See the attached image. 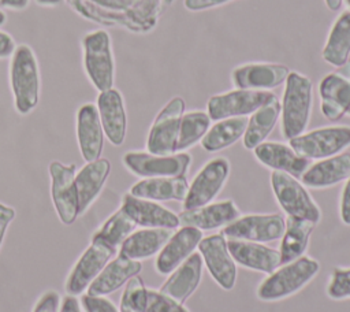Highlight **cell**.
I'll use <instances>...</instances> for the list:
<instances>
[{"label": "cell", "mask_w": 350, "mask_h": 312, "mask_svg": "<svg viewBox=\"0 0 350 312\" xmlns=\"http://www.w3.org/2000/svg\"><path fill=\"white\" fill-rule=\"evenodd\" d=\"M8 82L18 114L27 115L38 104L41 75L37 56L27 44L16 45L10 57Z\"/></svg>", "instance_id": "obj_1"}, {"label": "cell", "mask_w": 350, "mask_h": 312, "mask_svg": "<svg viewBox=\"0 0 350 312\" xmlns=\"http://www.w3.org/2000/svg\"><path fill=\"white\" fill-rule=\"evenodd\" d=\"M312 105V81L298 71H290L284 82L283 97L280 101V127L283 138L291 140L305 133L310 120Z\"/></svg>", "instance_id": "obj_2"}, {"label": "cell", "mask_w": 350, "mask_h": 312, "mask_svg": "<svg viewBox=\"0 0 350 312\" xmlns=\"http://www.w3.org/2000/svg\"><path fill=\"white\" fill-rule=\"evenodd\" d=\"M320 271V263L309 256H301L279 265L257 287V297L265 302L288 298L310 283Z\"/></svg>", "instance_id": "obj_3"}, {"label": "cell", "mask_w": 350, "mask_h": 312, "mask_svg": "<svg viewBox=\"0 0 350 312\" xmlns=\"http://www.w3.org/2000/svg\"><path fill=\"white\" fill-rule=\"evenodd\" d=\"M82 66L90 83L98 90L113 88L115 57L108 31L98 29L86 33L81 41Z\"/></svg>", "instance_id": "obj_4"}, {"label": "cell", "mask_w": 350, "mask_h": 312, "mask_svg": "<svg viewBox=\"0 0 350 312\" xmlns=\"http://www.w3.org/2000/svg\"><path fill=\"white\" fill-rule=\"evenodd\" d=\"M269 181L275 200L287 216L306 219L314 224L320 222V207L298 178L283 171H272Z\"/></svg>", "instance_id": "obj_5"}, {"label": "cell", "mask_w": 350, "mask_h": 312, "mask_svg": "<svg viewBox=\"0 0 350 312\" xmlns=\"http://www.w3.org/2000/svg\"><path fill=\"white\" fill-rule=\"evenodd\" d=\"M288 145L305 159H327L350 146V126L338 125L313 129L288 140Z\"/></svg>", "instance_id": "obj_6"}, {"label": "cell", "mask_w": 350, "mask_h": 312, "mask_svg": "<svg viewBox=\"0 0 350 312\" xmlns=\"http://www.w3.org/2000/svg\"><path fill=\"white\" fill-rule=\"evenodd\" d=\"M122 161L131 174L139 178L182 177L186 175L191 164V155L187 152L154 155L142 151H129L123 155Z\"/></svg>", "instance_id": "obj_7"}, {"label": "cell", "mask_w": 350, "mask_h": 312, "mask_svg": "<svg viewBox=\"0 0 350 312\" xmlns=\"http://www.w3.org/2000/svg\"><path fill=\"white\" fill-rule=\"evenodd\" d=\"M231 171L227 157L217 156L208 160L189 183V190L182 201L183 209H194L206 205L219 196Z\"/></svg>", "instance_id": "obj_8"}, {"label": "cell", "mask_w": 350, "mask_h": 312, "mask_svg": "<svg viewBox=\"0 0 350 312\" xmlns=\"http://www.w3.org/2000/svg\"><path fill=\"white\" fill-rule=\"evenodd\" d=\"M186 109L182 97H172L156 115L146 138V149L154 155L176 153L180 120Z\"/></svg>", "instance_id": "obj_9"}, {"label": "cell", "mask_w": 350, "mask_h": 312, "mask_svg": "<svg viewBox=\"0 0 350 312\" xmlns=\"http://www.w3.org/2000/svg\"><path fill=\"white\" fill-rule=\"evenodd\" d=\"M284 227L286 218L280 213H249L224 226L220 234L227 239L265 244L280 239Z\"/></svg>", "instance_id": "obj_10"}, {"label": "cell", "mask_w": 350, "mask_h": 312, "mask_svg": "<svg viewBox=\"0 0 350 312\" xmlns=\"http://www.w3.org/2000/svg\"><path fill=\"white\" fill-rule=\"evenodd\" d=\"M275 93L271 90H250L235 88L228 92L217 93L209 97L206 103V112L212 120L226 118L247 116L257 108L269 101Z\"/></svg>", "instance_id": "obj_11"}, {"label": "cell", "mask_w": 350, "mask_h": 312, "mask_svg": "<svg viewBox=\"0 0 350 312\" xmlns=\"http://www.w3.org/2000/svg\"><path fill=\"white\" fill-rule=\"evenodd\" d=\"M75 170V164H63L57 160H53L49 164L51 197L63 224H72L79 216Z\"/></svg>", "instance_id": "obj_12"}, {"label": "cell", "mask_w": 350, "mask_h": 312, "mask_svg": "<svg viewBox=\"0 0 350 312\" xmlns=\"http://www.w3.org/2000/svg\"><path fill=\"white\" fill-rule=\"evenodd\" d=\"M197 249L216 285L223 290H232L237 282L238 268L228 250L227 238L220 233L202 237Z\"/></svg>", "instance_id": "obj_13"}, {"label": "cell", "mask_w": 350, "mask_h": 312, "mask_svg": "<svg viewBox=\"0 0 350 312\" xmlns=\"http://www.w3.org/2000/svg\"><path fill=\"white\" fill-rule=\"evenodd\" d=\"M320 111L329 122L350 116V59L336 71L328 73L319 82Z\"/></svg>", "instance_id": "obj_14"}, {"label": "cell", "mask_w": 350, "mask_h": 312, "mask_svg": "<svg viewBox=\"0 0 350 312\" xmlns=\"http://www.w3.org/2000/svg\"><path fill=\"white\" fill-rule=\"evenodd\" d=\"M116 253V249L107 242L92 237V244L78 259L72 267L67 282L66 291L71 296L83 293L93 282V279L101 272L109 259Z\"/></svg>", "instance_id": "obj_15"}, {"label": "cell", "mask_w": 350, "mask_h": 312, "mask_svg": "<svg viewBox=\"0 0 350 312\" xmlns=\"http://www.w3.org/2000/svg\"><path fill=\"white\" fill-rule=\"evenodd\" d=\"M288 73V67L280 63L250 62L231 71V82L239 89L271 90L284 83Z\"/></svg>", "instance_id": "obj_16"}, {"label": "cell", "mask_w": 350, "mask_h": 312, "mask_svg": "<svg viewBox=\"0 0 350 312\" xmlns=\"http://www.w3.org/2000/svg\"><path fill=\"white\" fill-rule=\"evenodd\" d=\"M120 208L131 218L135 226L142 229H176L179 223V216L159 204L157 201L135 197L126 193L122 198Z\"/></svg>", "instance_id": "obj_17"}, {"label": "cell", "mask_w": 350, "mask_h": 312, "mask_svg": "<svg viewBox=\"0 0 350 312\" xmlns=\"http://www.w3.org/2000/svg\"><path fill=\"white\" fill-rule=\"evenodd\" d=\"M202 231L193 226H182L172 233L170 239L157 253L154 268L160 275H170L198 248Z\"/></svg>", "instance_id": "obj_18"}, {"label": "cell", "mask_w": 350, "mask_h": 312, "mask_svg": "<svg viewBox=\"0 0 350 312\" xmlns=\"http://www.w3.org/2000/svg\"><path fill=\"white\" fill-rule=\"evenodd\" d=\"M96 107L104 135L112 145L120 146L127 131V115L122 93L116 88L98 92Z\"/></svg>", "instance_id": "obj_19"}, {"label": "cell", "mask_w": 350, "mask_h": 312, "mask_svg": "<svg viewBox=\"0 0 350 312\" xmlns=\"http://www.w3.org/2000/svg\"><path fill=\"white\" fill-rule=\"evenodd\" d=\"M75 130L81 156L85 161L101 157L104 148V130L96 104L85 103L77 111Z\"/></svg>", "instance_id": "obj_20"}, {"label": "cell", "mask_w": 350, "mask_h": 312, "mask_svg": "<svg viewBox=\"0 0 350 312\" xmlns=\"http://www.w3.org/2000/svg\"><path fill=\"white\" fill-rule=\"evenodd\" d=\"M253 155L264 167L287 172L295 178H301L310 166V160L299 156L288 144L276 141H264L253 149Z\"/></svg>", "instance_id": "obj_21"}, {"label": "cell", "mask_w": 350, "mask_h": 312, "mask_svg": "<svg viewBox=\"0 0 350 312\" xmlns=\"http://www.w3.org/2000/svg\"><path fill=\"white\" fill-rule=\"evenodd\" d=\"M228 250L237 264L252 271L272 274L280 265L279 249L261 242L242 239H227Z\"/></svg>", "instance_id": "obj_22"}, {"label": "cell", "mask_w": 350, "mask_h": 312, "mask_svg": "<svg viewBox=\"0 0 350 312\" xmlns=\"http://www.w3.org/2000/svg\"><path fill=\"white\" fill-rule=\"evenodd\" d=\"M178 216L182 226H193L201 231H208L234 222L239 216V209L232 200H223L194 209H182Z\"/></svg>", "instance_id": "obj_23"}, {"label": "cell", "mask_w": 350, "mask_h": 312, "mask_svg": "<svg viewBox=\"0 0 350 312\" xmlns=\"http://www.w3.org/2000/svg\"><path fill=\"white\" fill-rule=\"evenodd\" d=\"M349 177L350 153L342 152L310 164L302 174L301 182L310 189H327L346 181Z\"/></svg>", "instance_id": "obj_24"}, {"label": "cell", "mask_w": 350, "mask_h": 312, "mask_svg": "<svg viewBox=\"0 0 350 312\" xmlns=\"http://www.w3.org/2000/svg\"><path fill=\"white\" fill-rule=\"evenodd\" d=\"M201 279L202 257L200 253L194 252L170 274L159 290L185 304V301L197 290Z\"/></svg>", "instance_id": "obj_25"}, {"label": "cell", "mask_w": 350, "mask_h": 312, "mask_svg": "<svg viewBox=\"0 0 350 312\" xmlns=\"http://www.w3.org/2000/svg\"><path fill=\"white\" fill-rule=\"evenodd\" d=\"M142 270V264L138 260H131L124 256H118L108 261L101 272L93 279L88 287L90 296H107L113 293L120 286L127 283L129 279L138 275Z\"/></svg>", "instance_id": "obj_26"}, {"label": "cell", "mask_w": 350, "mask_h": 312, "mask_svg": "<svg viewBox=\"0 0 350 312\" xmlns=\"http://www.w3.org/2000/svg\"><path fill=\"white\" fill-rule=\"evenodd\" d=\"M111 171L108 159L100 157L93 161H86L85 166L75 174V186L78 193L79 215L83 213L101 193L105 181Z\"/></svg>", "instance_id": "obj_27"}, {"label": "cell", "mask_w": 350, "mask_h": 312, "mask_svg": "<svg viewBox=\"0 0 350 312\" xmlns=\"http://www.w3.org/2000/svg\"><path fill=\"white\" fill-rule=\"evenodd\" d=\"M189 190L186 175L142 178L130 187V194L152 201H183Z\"/></svg>", "instance_id": "obj_28"}, {"label": "cell", "mask_w": 350, "mask_h": 312, "mask_svg": "<svg viewBox=\"0 0 350 312\" xmlns=\"http://www.w3.org/2000/svg\"><path fill=\"white\" fill-rule=\"evenodd\" d=\"M171 235V229H141L133 231L119 246V255L138 261L149 259L161 250Z\"/></svg>", "instance_id": "obj_29"}, {"label": "cell", "mask_w": 350, "mask_h": 312, "mask_svg": "<svg viewBox=\"0 0 350 312\" xmlns=\"http://www.w3.org/2000/svg\"><path fill=\"white\" fill-rule=\"evenodd\" d=\"M280 116V101L275 94L269 101L257 108L250 118L242 137V144L246 149L253 151L257 145L262 144L275 129Z\"/></svg>", "instance_id": "obj_30"}, {"label": "cell", "mask_w": 350, "mask_h": 312, "mask_svg": "<svg viewBox=\"0 0 350 312\" xmlns=\"http://www.w3.org/2000/svg\"><path fill=\"white\" fill-rule=\"evenodd\" d=\"M325 63L339 68L350 57V10L342 11L332 23L321 51Z\"/></svg>", "instance_id": "obj_31"}, {"label": "cell", "mask_w": 350, "mask_h": 312, "mask_svg": "<svg viewBox=\"0 0 350 312\" xmlns=\"http://www.w3.org/2000/svg\"><path fill=\"white\" fill-rule=\"evenodd\" d=\"M314 226L316 224L313 222L306 219L293 216L286 218V227L279 246L280 265L304 256Z\"/></svg>", "instance_id": "obj_32"}, {"label": "cell", "mask_w": 350, "mask_h": 312, "mask_svg": "<svg viewBox=\"0 0 350 312\" xmlns=\"http://www.w3.org/2000/svg\"><path fill=\"white\" fill-rule=\"evenodd\" d=\"M246 126L247 116H235L216 120V123L209 127L201 140V146L204 151L211 153L223 151L243 137Z\"/></svg>", "instance_id": "obj_33"}, {"label": "cell", "mask_w": 350, "mask_h": 312, "mask_svg": "<svg viewBox=\"0 0 350 312\" xmlns=\"http://www.w3.org/2000/svg\"><path fill=\"white\" fill-rule=\"evenodd\" d=\"M212 119L206 111L194 109L185 112L180 120L179 137L176 144V152H185L189 148L194 146L197 142H201L204 135L211 127Z\"/></svg>", "instance_id": "obj_34"}, {"label": "cell", "mask_w": 350, "mask_h": 312, "mask_svg": "<svg viewBox=\"0 0 350 312\" xmlns=\"http://www.w3.org/2000/svg\"><path fill=\"white\" fill-rule=\"evenodd\" d=\"M134 229L135 223L122 208H119L103 223L100 230H97L93 237L118 249L122 242L134 231Z\"/></svg>", "instance_id": "obj_35"}, {"label": "cell", "mask_w": 350, "mask_h": 312, "mask_svg": "<svg viewBox=\"0 0 350 312\" xmlns=\"http://www.w3.org/2000/svg\"><path fill=\"white\" fill-rule=\"evenodd\" d=\"M148 289L141 276L135 275L127 281L120 298L119 312H145Z\"/></svg>", "instance_id": "obj_36"}, {"label": "cell", "mask_w": 350, "mask_h": 312, "mask_svg": "<svg viewBox=\"0 0 350 312\" xmlns=\"http://www.w3.org/2000/svg\"><path fill=\"white\" fill-rule=\"evenodd\" d=\"M325 291L331 300L350 298V267H335L329 275Z\"/></svg>", "instance_id": "obj_37"}, {"label": "cell", "mask_w": 350, "mask_h": 312, "mask_svg": "<svg viewBox=\"0 0 350 312\" xmlns=\"http://www.w3.org/2000/svg\"><path fill=\"white\" fill-rule=\"evenodd\" d=\"M145 312H190L182 302L161 293L160 290L148 289Z\"/></svg>", "instance_id": "obj_38"}, {"label": "cell", "mask_w": 350, "mask_h": 312, "mask_svg": "<svg viewBox=\"0 0 350 312\" xmlns=\"http://www.w3.org/2000/svg\"><path fill=\"white\" fill-rule=\"evenodd\" d=\"M79 304L83 312H119L115 304L104 296H90L86 293L81 297Z\"/></svg>", "instance_id": "obj_39"}, {"label": "cell", "mask_w": 350, "mask_h": 312, "mask_svg": "<svg viewBox=\"0 0 350 312\" xmlns=\"http://www.w3.org/2000/svg\"><path fill=\"white\" fill-rule=\"evenodd\" d=\"M60 296L56 290H48L40 296L33 312H59Z\"/></svg>", "instance_id": "obj_40"}, {"label": "cell", "mask_w": 350, "mask_h": 312, "mask_svg": "<svg viewBox=\"0 0 350 312\" xmlns=\"http://www.w3.org/2000/svg\"><path fill=\"white\" fill-rule=\"evenodd\" d=\"M339 216L342 223H345L346 226H350V177L346 179V183L340 193Z\"/></svg>", "instance_id": "obj_41"}, {"label": "cell", "mask_w": 350, "mask_h": 312, "mask_svg": "<svg viewBox=\"0 0 350 312\" xmlns=\"http://www.w3.org/2000/svg\"><path fill=\"white\" fill-rule=\"evenodd\" d=\"M230 1H232V0H183V5L187 11L198 12V11H205V10L220 7Z\"/></svg>", "instance_id": "obj_42"}, {"label": "cell", "mask_w": 350, "mask_h": 312, "mask_svg": "<svg viewBox=\"0 0 350 312\" xmlns=\"http://www.w3.org/2000/svg\"><path fill=\"white\" fill-rule=\"evenodd\" d=\"M15 218V209L12 207H8L3 203H0V246L3 244L7 227Z\"/></svg>", "instance_id": "obj_43"}, {"label": "cell", "mask_w": 350, "mask_h": 312, "mask_svg": "<svg viewBox=\"0 0 350 312\" xmlns=\"http://www.w3.org/2000/svg\"><path fill=\"white\" fill-rule=\"evenodd\" d=\"M15 48H16V44L14 37L7 31L0 30V59L11 57Z\"/></svg>", "instance_id": "obj_44"}, {"label": "cell", "mask_w": 350, "mask_h": 312, "mask_svg": "<svg viewBox=\"0 0 350 312\" xmlns=\"http://www.w3.org/2000/svg\"><path fill=\"white\" fill-rule=\"evenodd\" d=\"M59 312H82V308L79 301L74 296L68 294L62 300Z\"/></svg>", "instance_id": "obj_45"}, {"label": "cell", "mask_w": 350, "mask_h": 312, "mask_svg": "<svg viewBox=\"0 0 350 312\" xmlns=\"http://www.w3.org/2000/svg\"><path fill=\"white\" fill-rule=\"evenodd\" d=\"M30 0H0V8L12 10V11H23L27 8Z\"/></svg>", "instance_id": "obj_46"}, {"label": "cell", "mask_w": 350, "mask_h": 312, "mask_svg": "<svg viewBox=\"0 0 350 312\" xmlns=\"http://www.w3.org/2000/svg\"><path fill=\"white\" fill-rule=\"evenodd\" d=\"M324 3L329 11H338L342 8L343 0H324Z\"/></svg>", "instance_id": "obj_47"}, {"label": "cell", "mask_w": 350, "mask_h": 312, "mask_svg": "<svg viewBox=\"0 0 350 312\" xmlns=\"http://www.w3.org/2000/svg\"><path fill=\"white\" fill-rule=\"evenodd\" d=\"M41 7H56L60 5L64 0H34Z\"/></svg>", "instance_id": "obj_48"}, {"label": "cell", "mask_w": 350, "mask_h": 312, "mask_svg": "<svg viewBox=\"0 0 350 312\" xmlns=\"http://www.w3.org/2000/svg\"><path fill=\"white\" fill-rule=\"evenodd\" d=\"M7 22V14L3 8H0V26H3Z\"/></svg>", "instance_id": "obj_49"}, {"label": "cell", "mask_w": 350, "mask_h": 312, "mask_svg": "<svg viewBox=\"0 0 350 312\" xmlns=\"http://www.w3.org/2000/svg\"><path fill=\"white\" fill-rule=\"evenodd\" d=\"M343 1H345V3L349 5V8H350V0H343Z\"/></svg>", "instance_id": "obj_50"}]
</instances>
